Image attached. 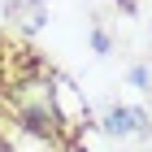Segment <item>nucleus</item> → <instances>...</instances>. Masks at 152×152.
Returning a JSON list of instances; mask_svg holds the SVG:
<instances>
[{
  "mask_svg": "<svg viewBox=\"0 0 152 152\" xmlns=\"http://www.w3.org/2000/svg\"><path fill=\"white\" fill-rule=\"evenodd\" d=\"M143 113H135V109H113L109 113V130H117V135H130V130H139Z\"/></svg>",
  "mask_w": 152,
  "mask_h": 152,
  "instance_id": "nucleus-1",
  "label": "nucleus"
}]
</instances>
